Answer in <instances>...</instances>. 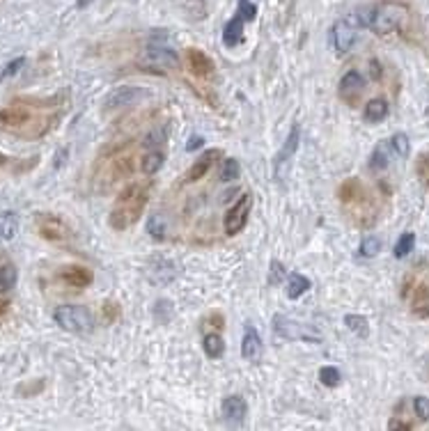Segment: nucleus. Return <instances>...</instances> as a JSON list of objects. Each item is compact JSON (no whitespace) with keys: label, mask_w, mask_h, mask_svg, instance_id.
<instances>
[{"label":"nucleus","mask_w":429,"mask_h":431,"mask_svg":"<svg viewBox=\"0 0 429 431\" xmlns=\"http://www.w3.org/2000/svg\"><path fill=\"white\" fill-rule=\"evenodd\" d=\"M414 413L420 420H429V397H416L414 400Z\"/></svg>","instance_id":"nucleus-37"},{"label":"nucleus","mask_w":429,"mask_h":431,"mask_svg":"<svg viewBox=\"0 0 429 431\" xmlns=\"http://www.w3.org/2000/svg\"><path fill=\"white\" fill-rule=\"evenodd\" d=\"M57 276H60L64 285L76 287V289H85L94 283V273L87 267H64V269H60Z\"/></svg>","instance_id":"nucleus-13"},{"label":"nucleus","mask_w":429,"mask_h":431,"mask_svg":"<svg viewBox=\"0 0 429 431\" xmlns=\"http://www.w3.org/2000/svg\"><path fill=\"white\" fill-rule=\"evenodd\" d=\"M299 138H301V129H299V124H294L292 131H290V138H287V143L283 145V149H280L278 156H276V175L280 172V168H283V163L292 159V154L296 152V147H299Z\"/></svg>","instance_id":"nucleus-18"},{"label":"nucleus","mask_w":429,"mask_h":431,"mask_svg":"<svg viewBox=\"0 0 429 431\" xmlns=\"http://www.w3.org/2000/svg\"><path fill=\"white\" fill-rule=\"evenodd\" d=\"M37 232L48 243H64L69 239V227L60 216L55 213H39L37 216Z\"/></svg>","instance_id":"nucleus-7"},{"label":"nucleus","mask_w":429,"mask_h":431,"mask_svg":"<svg viewBox=\"0 0 429 431\" xmlns=\"http://www.w3.org/2000/svg\"><path fill=\"white\" fill-rule=\"evenodd\" d=\"M53 319L62 330L76 335L92 333L94 328V317L85 305H60V308H55Z\"/></svg>","instance_id":"nucleus-4"},{"label":"nucleus","mask_w":429,"mask_h":431,"mask_svg":"<svg viewBox=\"0 0 429 431\" xmlns=\"http://www.w3.org/2000/svg\"><path fill=\"white\" fill-rule=\"evenodd\" d=\"M186 62H188V69H191L197 78H209L211 73L216 71V64H213V60L204 51H200V48H188Z\"/></svg>","instance_id":"nucleus-11"},{"label":"nucleus","mask_w":429,"mask_h":431,"mask_svg":"<svg viewBox=\"0 0 429 431\" xmlns=\"http://www.w3.org/2000/svg\"><path fill=\"white\" fill-rule=\"evenodd\" d=\"M101 317H104L106 323H115V321L122 317V308H120V305L115 303V301H106V303L101 305Z\"/></svg>","instance_id":"nucleus-34"},{"label":"nucleus","mask_w":429,"mask_h":431,"mask_svg":"<svg viewBox=\"0 0 429 431\" xmlns=\"http://www.w3.org/2000/svg\"><path fill=\"white\" fill-rule=\"evenodd\" d=\"M152 184H131L125 188L115 200V206L108 216V225L118 232H125L131 225H136L143 216L147 202H150Z\"/></svg>","instance_id":"nucleus-2"},{"label":"nucleus","mask_w":429,"mask_h":431,"mask_svg":"<svg viewBox=\"0 0 429 431\" xmlns=\"http://www.w3.org/2000/svg\"><path fill=\"white\" fill-rule=\"evenodd\" d=\"M358 30H360V21L356 14L344 16V19L335 21V26L331 30V39L337 53H346L351 51L353 44L358 41Z\"/></svg>","instance_id":"nucleus-5"},{"label":"nucleus","mask_w":429,"mask_h":431,"mask_svg":"<svg viewBox=\"0 0 429 431\" xmlns=\"http://www.w3.org/2000/svg\"><path fill=\"white\" fill-rule=\"evenodd\" d=\"M163 163H166V154L159 152V149H150V152H145V156L140 159V172H143L145 177H152L163 168Z\"/></svg>","instance_id":"nucleus-19"},{"label":"nucleus","mask_w":429,"mask_h":431,"mask_svg":"<svg viewBox=\"0 0 429 431\" xmlns=\"http://www.w3.org/2000/svg\"><path fill=\"white\" fill-rule=\"evenodd\" d=\"M344 323H346V328H349L351 333H356L358 337L370 335V321L367 317H363V314H346Z\"/></svg>","instance_id":"nucleus-25"},{"label":"nucleus","mask_w":429,"mask_h":431,"mask_svg":"<svg viewBox=\"0 0 429 431\" xmlns=\"http://www.w3.org/2000/svg\"><path fill=\"white\" fill-rule=\"evenodd\" d=\"M414 280H407L404 283V289H402V296H409V303H411V312L416 314L420 319H427L429 317V287L427 285H414L411 287Z\"/></svg>","instance_id":"nucleus-10"},{"label":"nucleus","mask_w":429,"mask_h":431,"mask_svg":"<svg viewBox=\"0 0 429 431\" xmlns=\"http://www.w3.org/2000/svg\"><path fill=\"white\" fill-rule=\"evenodd\" d=\"M241 355L244 360H258L262 355V337L255 330V326H246L244 330V339H241Z\"/></svg>","instance_id":"nucleus-15"},{"label":"nucleus","mask_w":429,"mask_h":431,"mask_svg":"<svg viewBox=\"0 0 429 431\" xmlns=\"http://www.w3.org/2000/svg\"><path fill=\"white\" fill-rule=\"evenodd\" d=\"M310 287H312L310 278L301 276V273H290V276H287V298H292V301L301 298Z\"/></svg>","instance_id":"nucleus-23"},{"label":"nucleus","mask_w":429,"mask_h":431,"mask_svg":"<svg viewBox=\"0 0 429 431\" xmlns=\"http://www.w3.org/2000/svg\"><path fill=\"white\" fill-rule=\"evenodd\" d=\"M220 156V149H207L204 154H200L195 159V163L188 168L186 177H184V184H193V181H200L207 172L211 170V165L216 163V159Z\"/></svg>","instance_id":"nucleus-12"},{"label":"nucleus","mask_w":429,"mask_h":431,"mask_svg":"<svg viewBox=\"0 0 429 431\" xmlns=\"http://www.w3.org/2000/svg\"><path fill=\"white\" fill-rule=\"evenodd\" d=\"M391 149L400 156V159H407L409 152H411L409 136H407V134H395V136L391 138Z\"/></svg>","instance_id":"nucleus-31"},{"label":"nucleus","mask_w":429,"mask_h":431,"mask_svg":"<svg viewBox=\"0 0 429 431\" xmlns=\"http://www.w3.org/2000/svg\"><path fill=\"white\" fill-rule=\"evenodd\" d=\"M360 28L367 26L377 35H391L409 23V10L400 3H379L370 10L356 12Z\"/></svg>","instance_id":"nucleus-3"},{"label":"nucleus","mask_w":429,"mask_h":431,"mask_svg":"<svg viewBox=\"0 0 429 431\" xmlns=\"http://www.w3.org/2000/svg\"><path fill=\"white\" fill-rule=\"evenodd\" d=\"M0 227H3L5 232H3V236H7V239H10V236H14V218H12V216H3V218H0Z\"/></svg>","instance_id":"nucleus-38"},{"label":"nucleus","mask_w":429,"mask_h":431,"mask_svg":"<svg viewBox=\"0 0 429 431\" xmlns=\"http://www.w3.org/2000/svg\"><path fill=\"white\" fill-rule=\"evenodd\" d=\"M363 92H365V78H363L356 69L346 71L340 80V85H337V97H340L346 106H358Z\"/></svg>","instance_id":"nucleus-9"},{"label":"nucleus","mask_w":429,"mask_h":431,"mask_svg":"<svg viewBox=\"0 0 429 431\" xmlns=\"http://www.w3.org/2000/svg\"><path fill=\"white\" fill-rule=\"evenodd\" d=\"M87 3H90V0H78V5H80V7H83V5H87Z\"/></svg>","instance_id":"nucleus-45"},{"label":"nucleus","mask_w":429,"mask_h":431,"mask_svg":"<svg viewBox=\"0 0 429 431\" xmlns=\"http://www.w3.org/2000/svg\"><path fill=\"white\" fill-rule=\"evenodd\" d=\"M23 62H26V60H23V57H19V60H14V62L7 64V69L3 71V78H10V76H14V73L23 67Z\"/></svg>","instance_id":"nucleus-39"},{"label":"nucleus","mask_w":429,"mask_h":431,"mask_svg":"<svg viewBox=\"0 0 429 431\" xmlns=\"http://www.w3.org/2000/svg\"><path fill=\"white\" fill-rule=\"evenodd\" d=\"M414 246H416V234L414 232H404V234L398 239V243H395V257H398V260H404V257H407L411 250H414Z\"/></svg>","instance_id":"nucleus-27"},{"label":"nucleus","mask_w":429,"mask_h":431,"mask_svg":"<svg viewBox=\"0 0 429 431\" xmlns=\"http://www.w3.org/2000/svg\"><path fill=\"white\" fill-rule=\"evenodd\" d=\"M379 250H381V239L379 236H365L360 241V248H358L360 257H377Z\"/></svg>","instance_id":"nucleus-32"},{"label":"nucleus","mask_w":429,"mask_h":431,"mask_svg":"<svg viewBox=\"0 0 429 431\" xmlns=\"http://www.w3.org/2000/svg\"><path fill=\"white\" fill-rule=\"evenodd\" d=\"M202 145H204V138H202V136H193V138L186 143V152H193V149L202 147Z\"/></svg>","instance_id":"nucleus-41"},{"label":"nucleus","mask_w":429,"mask_h":431,"mask_svg":"<svg viewBox=\"0 0 429 431\" xmlns=\"http://www.w3.org/2000/svg\"><path fill=\"white\" fill-rule=\"evenodd\" d=\"M244 16L241 14H234L232 19H230L225 23V28H223V44H225L227 48H234L244 41Z\"/></svg>","instance_id":"nucleus-16"},{"label":"nucleus","mask_w":429,"mask_h":431,"mask_svg":"<svg viewBox=\"0 0 429 431\" xmlns=\"http://www.w3.org/2000/svg\"><path fill=\"white\" fill-rule=\"evenodd\" d=\"M251 209H253V195L251 193H244L241 197L237 200V204L225 213V234L234 236L239 234L246 225H248V218H251Z\"/></svg>","instance_id":"nucleus-8"},{"label":"nucleus","mask_w":429,"mask_h":431,"mask_svg":"<svg viewBox=\"0 0 429 431\" xmlns=\"http://www.w3.org/2000/svg\"><path fill=\"white\" fill-rule=\"evenodd\" d=\"M319 381L326 388H337L342 383V374H340V369L333 367V365H326V367L319 369Z\"/></svg>","instance_id":"nucleus-29"},{"label":"nucleus","mask_w":429,"mask_h":431,"mask_svg":"<svg viewBox=\"0 0 429 431\" xmlns=\"http://www.w3.org/2000/svg\"><path fill=\"white\" fill-rule=\"evenodd\" d=\"M16 280H19V271H16L14 264H3L0 267V294L12 292L16 287Z\"/></svg>","instance_id":"nucleus-24"},{"label":"nucleus","mask_w":429,"mask_h":431,"mask_svg":"<svg viewBox=\"0 0 429 431\" xmlns=\"http://www.w3.org/2000/svg\"><path fill=\"white\" fill-rule=\"evenodd\" d=\"M388 101L386 99H372V101L365 104V111H363V118L370 124H377V122H384L388 118Z\"/></svg>","instance_id":"nucleus-22"},{"label":"nucleus","mask_w":429,"mask_h":431,"mask_svg":"<svg viewBox=\"0 0 429 431\" xmlns=\"http://www.w3.org/2000/svg\"><path fill=\"white\" fill-rule=\"evenodd\" d=\"M274 330H276V335L285 337V339H292V337L296 335L294 321L287 319V317H283V314H276V317H274Z\"/></svg>","instance_id":"nucleus-28"},{"label":"nucleus","mask_w":429,"mask_h":431,"mask_svg":"<svg viewBox=\"0 0 429 431\" xmlns=\"http://www.w3.org/2000/svg\"><path fill=\"white\" fill-rule=\"evenodd\" d=\"M370 170L372 172H384L391 165V143H379L372 154H370Z\"/></svg>","instance_id":"nucleus-20"},{"label":"nucleus","mask_w":429,"mask_h":431,"mask_svg":"<svg viewBox=\"0 0 429 431\" xmlns=\"http://www.w3.org/2000/svg\"><path fill=\"white\" fill-rule=\"evenodd\" d=\"M7 312H10V303H7L5 298H0V317H5Z\"/></svg>","instance_id":"nucleus-42"},{"label":"nucleus","mask_w":429,"mask_h":431,"mask_svg":"<svg viewBox=\"0 0 429 431\" xmlns=\"http://www.w3.org/2000/svg\"><path fill=\"white\" fill-rule=\"evenodd\" d=\"M239 177H241V165H239L237 159H227L220 168V179L223 181H234Z\"/></svg>","instance_id":"nucleus-33"},{"label":"nucleus","mask_w":429,"mask_h":431,"mask_svg":"<svg viewBox=\"0 0 429 431\" xmlns=\"http://www.w3.org/2000/svg\"><path fill=\"white\" fill-rule=\"evenodd\" d=\"M337 197H340V202L351 213L365 211L370 206V193L365 190V186L360 184V179H346L340 186V190H337Z\"/></svg>","instance_id":"nucleus-6"},{"label":"nucleus","mask_w":429,"mask_h":431,"mask_svg":"<svg viewBox=\"0 0 429 431\" xmlns=\"http://www.w3.org/2000/svg\"><path fill=\"white\" fill-rule=\"evenodd\" d=\"M147 92L145 90H140V87H118V90H113V92L106 97V111H115V108H120V106H129V104H134L136 99L140 97H145Z\"/></svg>","instance_id":"nucleus-14"},{"label":"nucleus","mask_w":429,"mask_h":431,"mask_svg":"<svg viewBox=\"0 0 429 431\" xmlns=\"http://www.w3.org/2000/svg\"><path fill=\"white\" fill-rule=\"evenodd\" d=\"M287 280V269H285V264L283 262H278L274 260L269 264V278H267V283L271 287H278V285H283Z\"/></svg>","instance_id":"nucleus-30"},{"label":"nucleus","mask_w":429,"mask_h":431,"mask_svg":"<svg viewBox=\"0 0 429 431\" xmlns=\"http://www.w3.org/2000/svg\"><path fill=\"white\" fill-rule=\"evenodd\" d=\"M416 172H418V177L420 181L429 188V152L425 154H420L418 156V161H416Z\"/></svg>","instance_id":"nucleus-35"},{"label":"nucleus","mask_w":429,"mask_h":431,"mask_svg":"<svg viewBox=\"0 0 429 431\" xmlns=\"http://www.w3.org/2000/svg\"><path fill=\"white\" fill-rule=\"evenodd\" d=\"M5 163H7V156H3V154H0V170L5 168Z\"/></svg>","instance_id":"nucleus-44"},{"label":"nucleus","mask_w":429,"mask_h":431,"mask_svg":"<svg viewBox=\"0 0 429 431\" xmlns=\"http://www.w3.org/2000/svg\"><path fill=\"white\" fill-rule=\"evenodd\" d=\"M202 349L207 353V358L211 360L223 358V353H225V342H223V335L218 330H213V333H207L202 337Z\"/></svg>","instance_id":"nucleus-21"},{"label":"nucleus","mask_w":429,"mask_h":431,"mask_svg":"<svg viewBox=\"0 0 429 431\" xmlns=\"http://www.w3.org/2000/svg\"><path fill=\"white\" fill-rule=\"evenodd\" d=\"M220 411H223V416H225L227 420L244 422L246 413H248V404H246L244 397H239V395H230V397H225V400H223V404H220Z\"/></svg>","instance_id":"nucleus-17"},{"label":"nucleus","mask_w":429,"mask_h":431,"mask_svg":"<svg viewBox=\"0 0 429 431\" xmlns=\"http://www.w3.org/2000/svg\"><path fill=\"white\" fill-rule=\"evenodd\" d=\"M55 104L57 99H16L0 111V129L23 140L42 138L60 118V113H51Z\"/></svg>","instance_id":"nucleus-1"},{"label":"nucleus","mask_w":429,"mask_h":431,"mask_svg":"<svg viewBox=\"0 0 429 431\" xmlns=\"http://www.w3.org/2000/svg\"><path fill=\"white\" fill-rule=\"evenodd\" d=\"M372 73H374V78H379V76H381V67H379L377 62H372Z\"/></svg>","instance_id":"nucleus-43"},{"label":"nucleus","mask_w":429,"mask_h":431,"mask_svg":"<svg viewBox=\"0 0 429 431\" xmlns=\"http://www.w3.org/2000/svg\"><path fill=\"white\" fill-rule=\"evenodd\" d=\"M237 14H241L246 23H248V21H255V16H258V5L251 3V0H239Z\"/></svg>","instance_id":"nucleus-36"},{"label":"nucleus","mask_w":429,"mask_h":431,"mask_svg":"<svg viewBox=\"0 0 429 431\" xmlns=\"http://www.w3.org/2000/svg\"><path fill=\"white\" fill-rule=\"evenodd\" d=\"M150 60L166 64V67H177V55L166 46H152L150 48Z\"/></svg>","instance_id":"nucleus-26"},{"label":"nucleus","mask_w":429,"mask_h":431,"mask_svg":"<svg viewBox=\"0 0 429 431\" xmlns=\"http://www.w3.org/2000/svg\"><path fill=\"white\" fill-rule=\"evenodd\" d=\"M42 390H44V381H37L35 386H28V388H23V386L19 388V393H21V395H30V397H32V395H37V393H42Z\"/></svg>","instance_id":"nucleus-40"}]
</instances>
